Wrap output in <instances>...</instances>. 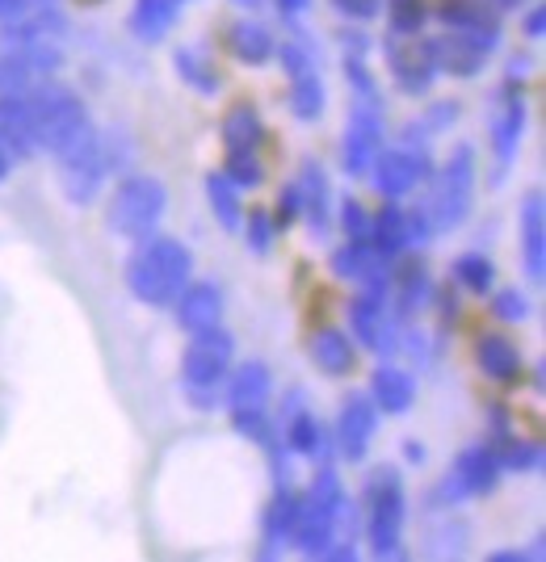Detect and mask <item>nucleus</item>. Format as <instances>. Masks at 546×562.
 <instances>
[{
    "label": "nucleus",
    "mask_w": 546,
    "mask_h": 562,
    "mask_svg": "<svg viewBox=\"0 0 546 562\" xmlns=\"http://www.w3.org/2000/svg\"><path fill=\"white\" fill-rule=\"evenodd\" d=\"M193 257L186 244L168 239V235H143L140 248L126 260V290L143 306H172L177 294L190 285Z\"/></svg>",
    "instance_id": "f257e3e1"
},
{
    "label": "nucleus",
    "mask_w": 546,
    "mask_h": 562,
    "mask_svg": "<svg viewBox=\"0 0 546 562\" xmlns=\"http://www.w3.org/2000/svg\"><path fill=\"white\" fill-rule=\"evenodd\" d=\"M25 114H30V126H34V139H38V151H68L85 139L93 126H89V114H85V101L55 85V80H38L30 93L22 97Z\"/></svg>",
    "instance_id": "f03ea898"
},
{
    "label": "nucleus",
    "mask_w": 546,
    "mask_h": 562,
    "mask_svg": "<svg viewBox=\"0 0 546 562\" xmlns=\"http://www.w3.org/2000/svg\"><path fill=\"white\" fill-rule=\"evenodd\" d=\"M471 202H476V147L458 143L446 156V165L428 172V198L421 214L428 218L433 235H446L467 223Z\"/></svg>",
    "instance_id": "7ed1b4c3"
},
{
    "label": "nucleus",
    "mask_w": 546,
    "mask_h": 562,
    "mask_svg": "<svg viewBox=\"0 0 546 562\" xmlns=\"http://www.w3.org/2000/svg\"><path fill=\"white\" fill-rule=\"evenodd\" d=\"M232 357H236L232 331L223 328L193 331V340L186 345V357H181V378H186V395L198 407H214L219 403L223 382L232 374Z\"/></svg>",
    "instance_id": "20e7f679"
},
{
    "label": "nucleus",
    "mask_w": 546,
    "mask_h": 562,
    "mask_svg": "<svg viewBox=\"0 0 546 562\" xmlns=\"http://www.w3.org/2000/svg\"><path fill=\"white\" fill-rule=\"evenodd\" d=\"M361 504H366V538H370V550L375 559H400V538H404V483H400V470L379 467L370 479H366V492H361Z\"/></svg>",
    "instance_id": "39448f33"
},
{
    "label": "nucleus",
    "mask_w": 546,
    "mask_h": 562,
    "mask_svg": "<svg viewBox=\"0 0 546 562\" xmlns=\"http://www.w3.org/2000/svg\"><path fill=\"white\" fill-rule=\"evenodd\" d=\"M168 211V189L160 177H126L119 181L114 198H110V211H105V223L110 232L126 235V239H143L160 227V218Z\"/></svg>",
    "instance_id": "423d86ee"
},
{
    "label": "nucleus",
    "mask_w": 546,
    "mask_h": 562,
    "mask_svg": "<svg viewBox=\"0 0 546 562\" xmlns=\"http://www.w3.org/2000/svg\"><path fill=\"white\" fill-rule=\"evenodd\" d=\"M55 165H59V189H64L71 206H89L105 186V177H110V160H105V147H101L97 131H89L68 151H59Z\"/></svg>",
    "instance_id": "0eeeda50"
},
{
    "label": "nucleus",
    "mask_w": 546,
    "mask_h": 562,
    "mask_svg": "<svg viewBox=\"0 0 546 562\" xmlns=\"http://www.w3.org/2000/svg\"><path fill=\"white\" fill-rule=\"evenodd\" d=\"M500 474H504V470L497 467L492 446L463 449L458 462H454V470L446 474V483L433 492V504H463V499H471V495L497 492Z\"/></svg>",
    "instance_id": "6e6552de"
},
{
    "label": "nucleus",
    "mask_w": 546,
    "mask_h": 562,
    "mask_svg": "<svg viewBox=\"0 0 546 562\" xmlns=\"http://www.w3.org/2000/svg\"><path fill=\"white\" fill-rule=\"evenodd\" d=\"M428 172H433V160H428V151H412V147H391V151H382L375 156V165H370V181L379 189L387 202H395V198H404L412 193L416 186H425Z\"/></svg>",
    "instance_id": "1a4fd4ad"
},
{
    "label": "nucleus",
    "mask_w": 546,
    "mask_h": 562,
    "mask_svg": "<svg viewBox=\"0 0 546 562\" xmlns=\"http://www.w3.org/2000/svg\"><path fill=\"white\" fill-rule=\"evenodd\" d=\"M382 143V110L375 101H357L349 105V126H345V143H341V165L349 177H366Z\"/></svg>",
    "instance_id": "9d476101"
},
{
    "label": "nucleus",
    "mask_w": 546,
    "mask_h": 562,
    "mask_svg": "<svg viewBox=\"0 0 546 562\" xmlns=\"http://www.w3.org/2000/svg\"><path fill=\"white\" fill-rule=\"evenodd\" d=\"M428 43V59H433V71H446V76H458V80H471L488 68V55L497 50V43L488 38H476V34H463V30H446L437 38H425Z\"/></svg>",
    "instance_id": "9b49d317"
},
{
    "label": "nucleus",
    "mask_w": 546,
    "mask_h": 562,
    "mask_svg": "<svg viewBox=\"0 0 546 562\" xmlns=\"http://www.w3.org/2000/svg\"><path fill=\"white\" fill-rule=\"evenodd\" d=\"M525 97L517 85H504L497 93V110L488 117V135H492V151H497V181L509 172V165L517 160V147L525 135Z\"/></svg>",
    "instance_id": "f8f14e48"
},
{
    "label": "nucleus",
    "mask_w": 546,
    "mask_h": 562,
    "mask_svg": "<svg viewBox=\"0 0 546 562\" xmlns=\"http://www.w3.org/2000/svg\"><path fill=\"white\" fill-rule=\"evenodd\" d=\"M379 407H375V398L370 395H349L341 403V416H336V428H333V446H336V458H345V462H361L366 458V449L375 441V428H379Z\"/></svg>",
    "instance_id": "ddd939ff"
},
{
    "label": "nucleus",
    "mask_w": 546,
    "mask_h": 562,
    "mask_svg": "<svg viewBox=\"0 0 546 562\" xmlns=\"http://www.w3.org/2000/svg\"><path fill=\"white\" fill-rule=\"evenodd\" d=\"M387 64L395 76V89L408 97H425L433 85V59H428V43L416 34H391L387 38Z\"/></svg>",
    "instance_id": "4468645a"
},
{
    "label": "nucleus",
    "mask_w": 546,
    "mask_h": 562,
    "mask_svg": "<svg viewBox=\"0 0 546 562\" xmlns=\"http://www.w3.org/2000/svg\"><path fill=\"white\" fill-rule=\"evenodd\" d=\"M299 218H308V227L315 239H324V235L333 232V211H328V177H324V168L315 165V160H303L299 168Z\"/></svg>",
    "instance_id": "2eb2a0df"
},
{
    "label": "nucleus",
    "mask_w": 546,
    "mask_h": 562,
    "mask_svg": "<svg viewBox=\"0 0 546 562\" xmlns=\"http://www.w3.org/2000/svg\"><path fill=\"white\" fill-rule=\"evenodd\" d=\"M546 214H543V189H530L522 202V269L534 285L546 278Z\"/></svg>",
    "instance_id": "dca6fc26"
},
{
    "label": "nucleus",
    "mask_w": 546,
    "mask_h": 562,
    "mask_svg": "<svg viewBox=\"0 0 546 562\" xmlns=\"http://www.w3.org/2000/svg\"><path fill=\"white\" fill-rule=\"evenodd\" d=\"M177 324L190 331H207L223 324V294L211 281H190L181 294H177Z\"/></svg>",
    "instance_id": "f3484780"
},
{
    "label": "nucleus",
    "mask_w": 546,
    "mask_h": 562,
    "mask_svg": "<svg viewBox=\"0 0 546 562\" xmlns=\"http://www.w3.org/2000/svg\"><path fill=\"white\" fill-rule=\"evenodd\" d=\"M282 441L290 453H299V458H311V462H333V432L320 424V416H311V412H290L286 416V428H282Z\"/></svg>",
    "instance_id": "a211bd4d"
},
{
    "label": "nucleus",
    "mask_w": 546,
    "mask_h": 562,
    "mask_svg": "<svg viewBox=\"0 0 546 562\" xmlns=\"http://www.w3.org/2000/svg\"><path fill=\"white\" fill-rule=\"evenodd\" d=\"M437 18H442L446 30H463V34L500 43V13L488 0H446V4L437 9Z\"/></svg>",
    "instance_id": "6ab92c4d"
},
{
    "label": "nucleus",
    "mask_w": 546,
    "mask_h": 562,
    "mask_svg": "<svg viewBox=\"0 0 546 562\" xmlns=\"http://www.w3.org/2000/svg\"><path fill=\"white\" fill-rule=\"evenodd\" d=\"M0 147L9 151V160H34L38 156V139L25 114L22 97H0Z\"/></svg>",
    "instance_id": "aec40b11"
},
{
    "label": "nucleus",
    "mask_w": 546,
    "mask_h": 562,
    "mask_svg": "<svg viewBox=\"0 0 546 562\" xmlns=\"http://www.w3.org/2000/svg\"><path fill=\"white\" fill-rule=\"evenodd\" d=\"M370 398L387 416H408L412 403H416V378L400 370V366H379L375 378H370Z\"/></svg>",
    "instance_id": "412c9836"
},
{
    "label": "nucleus",
    "mask_w": 546,
    "mask_h": 562,
    "mask_svg": "<svg viewBox=\"0 0 546 562\" xmlns=\"http://www.w3.org/2000/svg\"><path fill=\"white\" fill-rule=\"evenodd\" d=\"M269 391H274V374L265 361H244L236 366L227 382H223V398L227 407H265L269 403Z\"/></svg>",
    "instance_id": "4be33fe9"
},
{
    "label": "nucleus",
    "mask_w": 546,
    "mask_h": 562,
    "mask_svg": "<svg viewBox=\"0 0 546 562\" xmlns=\"http://www.w3.org/2000/svg\"><path fill=\"white\" fill-rule=\"evenodd\" d=\"M186 4L190 0H135V9H131V34L140 38V43H160L172 25L181 22V13H186Z\"/></svg>",
    "instance_id": "5701e85b"
},
{
    "label": "nucleus",
    "mask_w": 546,
    "mask_h": 562,
    "mask_svg": "<svg viewBox=\"0 0 546 562\" xmlns=\"http://www.w3.org/2000/svg\"><path fill=\"white\" fill-rule=\"evenodd\" d=\"M476 366L492 378V382H500V386L522 382V352H517V345H513L509 336H479Z\"/></svg>",
    "instance_id": "b1692460"
},
{
    "label": "nucleus",
    "mask_w": 546,
    "mask_h": 562,
    "mask_svg": "<svg viewBox=\"0 0 546 562\" xmlns=\"http://www.w3.org/2000/svg\"><path fill=\"white\" fill-rule=\"evenodd\" d=\"M227 50L236 55L239 64H248V68H261V64H269V59H274L278 43H274V34H269L261 22H253V18H239V22L227 30Z\"/></svg>",
    "instance_id": "393cba45"
},
{
    "label": "nucleus",
    "mask_w": 546,
    "mask_h": 562,
    "mask_svg": "<svg viewBox=\"0 0 546 562\" xmlns=\"http://www.w3.org/2000/svg\"><path fill=\"white\" fill-rule=\"evenodd\" d=\"M294 520H299V495L290 487H278L269 499V513H265V550L261 559H274L286 541L294 538Z\"/></svg>",
    "instance_id": "a878e982"
},
{
    "label": "nucleus",
    "mask_w": 546,
    "mask_h": 562,
    "mask_svg": "<svg viewBox=\"0 0 546 562\" xmlns=\"http://www.w3.org/2000/svg\"><path fill=\"white\" fill-rule=\"evenodd\" d=\"M311 361H315L324 374L345 378L349 370H354L357 349H354V340H349L341 328H320L315 336H311Z\"/></svg>",
    "instance_id": "bb28decb"
},
{
    "label": "nucleus",
    "mask_w": 546,
    "mask_h": 562,
    "mask_svg": "<svg viewBox=\"0 0 546 562\" xmlns=\"http://www.w3.org/2000/svg\"><path fill=\"white\" fill-rule=\"evenodd\" d=\"M370 244H375V252L387 260L404 257L408 248H412V232H408V211L400 206H387L379 211V218H370V235H366Z\"/></svg>",
    "instance_id": "cd10ccee"
},
{
    "label": "nucleus",
    "mask_w": 546,
    "mask_h": 562,
    "mask_svg": "<svg viewBox=\"0 0 546 562\" xmlns=\"http://www.w3.org/2000/svg\"><path fill=\"white\" fill-rule=\"evenodd\" d=\"M290 110L299 122H320L324 117V80L320 68L290 71Z\"/></svg>",
    "instance_id": "c85d7f7f"
},
{
    "label": "nucleus",
    "mask_w": 546,
    "mask_h": 562,
    "mask_svg": "<svg viewBox=\"0 0 546 562\" xmlns=\"http://www.w3.org/2000/svg\"><path fill=\"white\" fill-rule=\"evenodd\" d=\"M172 68H177V76H181L190 89H198L202 97H214L219 89H223V76H219V68L211 64L207 50L181 47L177 55H172Z\"/></svg>",
    "instance_id": "c756f323"
},
{
    "label": "nucleus",
    "mask_w": 546,
    "mask_h": 562,
    "mask_svg": "<svg viewBox=\"0 0 546 562\" xmlns=\"http://www.w3.org/2000/svg\"><path fill=\"white\" fill-rule=\"evenodd\" d=\"M265 139V126H261V114L253 110V105H236L232 114L223 117V143H227V156H236V151H257Z\"/></svg>",
    "instance_id": "7c9ffc66"
},
{
    "label": "nucleus",
    "mask_w": 546,
    "mask_h": 562,
    "mask_svg": "<svg viewBox=\"0 0 546 562\" xmlns=\"http://www.w3.org/2000/svg\"><path fill=\"white\" fill-rule=\"evenodd\" d=\"M379 260H387V257H379V252H375V244H370V239H349L345 248H336L328 265H333V278L354 281V285H357V281H361L370 269H375V265H379Z\"/></svg>",
    "instance_id": "2f4dec72"
},
{
    "label": "nucleus",
    "mask_w": 546,
    "mask_h": 562,
    "mask_svg": "<svg viewBox=\"0 0 546 562\" xmlns=\"http://www.w3.org/2000/svg\"><path fill=\"white\" fill-rule=\"evenodd\" d=\"M207 202H211L219 227L236 232L239 223H244V211H239V189L232 186L223 172H211V177H207Z\"/></svg>",
    "instance_id": "473e14b6"
},
{
    "label": "nucleus",
    "mask_w": 546,
    "mask_h": 562,
    "mask_svg": "<svg viewBox=\"0 0 546 562\" xmlns=\"http://www.w3.org/2000/svg\"><path fill=\"white\" fill-rule=\"evenodd\" d=\"M492 458H497L500 470H513V474H525V470H538L543 467V449L534 441H517V437H504L500 432L492 441Z\"/></svg>",
    "instance_id": "72a5a7b5"
},
{
    "label": "nucleus",
    "mask_w": 546,
    "mask_h": 562,
    "mask_svg": "<svg viewBox=\"0 0 546 562\" xmlns=\"http://www.w3.org/2000/svg\"><path fill=\"white\" fill-rule=\"evenodd\" d=\"M454 281L463 290H471V294H488L497 285V265H492L488 252H463L454 260Z\"/></svg>",
    "instance_id": "f704fd0d"
},
{
    "label": "nucleus",
    "mask_w": 546,
    "mask_h": 562,
    "mask_svg": "<svg viewBox=\"0 0 546 562\" xmlns=\"http://www.w3.org/2000/svg\"><path fill=\"white\" fill-rule=\"evenodd\" d=\"M387 22H391V34H421L428 22V4L425 0H387Z\"/></svg>",
    "instance_id": "c9c22d12"
},
{
    "label": "nucleus",
    "mask_w": 546,
    "mask_h": 562,
    "mask_svg": "<svg viewBox=\"0 0 546 562\" xmlns=\"http://www.w3.org/2000/svg\"><path fill=\"white\" fill-rule=\"evenodd\" d=\"M223 177L236 189H257L265 181V168H261V160H257V151H236V156H227Z\"/></svg>",
    "instance_id": "e433bc0d"
},
{
    "label": "nucleus",
    "mask_w": 546,
    "mask_h": 562,
    "mask_svg": "<svg viewBox=\"0 0 546 562\" xmlns=\"http://www.w3.org/2000/svg\"><path fill=\"white\" fill-rule=\"evenodd\" d=\"M244 232H248V248L257 252V257H269V248H274V218H269V211H253L248 218H244Z\"/></svg>",
    "instance_id": "4c0bfd02"
},
{
    "label": "nucleus",
    "mask_w": 546,
    "mask_h": 562,
    "mask_svg": "<svg viewBox=\"0 0 546 562\" xmlns=\"http://www.w3.org/2000/svg\"><path fill=\"white\" fill-rule=\"evenodd\" d=\"M345 80H349V89H354L357 101H375L379 105V85H375V76L366 71V64L357 59V55H345Z\"/></svg>",
    "instance_id": "58836bf2"
},
{
    "label": "nucleus",
    "mask_w": 546,
    "mask_h": 562,
    "mask_svg": "<svg viewBox=\"0 0 546 562\" xmlns=\"http://www.w3.org/2000/svg\"><path fill=\"white\" fill-rule=\"evenodd\" d=\"M492 311H497V319H504V324H522V319H530V299H525L517 285H509V290H497Z\"/></svg>",
    "instance_id": "ea45409f"
},
{
    "label": "nucleus",
    "mask_w": 546,
    "mask_h": 562,
    "mask_svg": "<svg viewBox=\"0 0 546 562\" xmlns=\"http://www.w3.org/2000/svg\"><path fill=\"white\" fill-rule=\"evenodd\" d=\"M341 227H345L349 239H366L370 235V214H366V206L354 202V198H345L341 202Z\"/></svg>",
    "instance_id": "a19ab883"
},
{
    "label": "nucleus",
    "mask_w": 546,
    "mask_h": 562,
    "mask_svg": "<svg viewBox=\"0 0 546 562\" xmlns=\"http://www.w3.org/2000/svg\"><path fill=\"white\" fill-rule=\"evenodd\" d=\"M333 9L349 22H370V18H379L382 0H333Z\"/></svg>",
    "instance_id": "79ce46f5"
},
{
    "label": "nucleus",
    "mask_w": 546,
    "mask_h": 562,
    "mask_svg": "<svg viewBox=\"0 0 546 562\" xmlns=\"http://www.w3.org/2000/svg\"><path fill=\"white\" fill-rule=\"evenodd\" d=\"M458 110H463L458 101H437L433 110H425V122H421V126H425L428 135H433V131H446V126L458 122Z\"/></svg>",
    "instance_id": "37998d69"
},
{
    "label": "nucleus",
    "mask_w": 546,
    "mask_h": 562,
    "mask_svg": "<svg viewBox=\"0 0 546 562\" xmlns=\"http://www.w3.org/2000/svg\"><path fill=\"white\" fill-rule=\"evenodd\" d=\"M299 223V189L286 186L282 193H278V214H274V227H294Z\"/></svg>",
    "instance_id": "c03bdc74"
},
{
    "label": "nucleus",
    "mask_w": 546,
    "mask_h": 562,
    "mask_svg": "<svg viewBox=\"0 0 546 562\" xmlns=\"http://www.w3.org/2000/svg\"><path fill=\"white\" fill-rule=\"evenodd\" d=\"M341 47H345V55H357V59H366V50H370V38H366V34H354V30H341Z\"/></svg>",
    "instance_id": "a18cd8bd"
},
{
    "label": "nucleus",
    "mask_w": 546,
    "mask_h": 562,
    "mask_svg": "<svg viewBox=\"0 0 546 562\" xmlns=\"http://www.w3.org/2000/svg\"><path fill=\"white\" fill-rule=\"evenodd\" d=\"M25 9H30V0H0V25L18 22Z\"/></svg>",
    "instance_id": "49530a36"
},
{
    "label": "nucleus",
    "mask_w": 546,
    "mask_h": 562,
    "mask_svg": "<svg viewBox=\"0 0 546 562\" xmlns=\"http://www.w3.org/2000/svg\"><path fill=\"white\" fill-rule=\"evenodd\" d=\"M543 25H546L543 9H530V18H525V38H530V43H538V38H543Z\"/></svg>",
    "instance_id": "de8ad7c7"
},
{
    "label": "nucleus",
    "mask_w": 546,
    "mask_h": 562,
    "mask_svg": "<svg viewBox=\"0 0 546 562\" xmlns=\"http://www.w3.org/2000/svg\"><path fill=\"white\" fill-rule=\"evenodd\" d=\"M274 4H278V13L290 18V22H294V18H303V13L311 9V0H274Z\"/></svg>",
    "instance_id": "09e8293b"
},
{
    "label": "nucleus",
    "mask_w": 546,
    "mask_h": 562,
    "mask_svg": "<svg viewBox=\"0 0 546 562\" xmlns=\"http://www.w3.org/2000/svg\"><path fill=\"white\" fill-rule=\"evenodd\" d=\"M530 554H522V550H497V554H488V562H525Z\"/></svg>",
    "instance_id": "8fccbe9b"
},
{
    "label": "nucleus",
    "mask_w": 546,
    "mask_h": 562,
    "mask_svg": "<svg viewBox=\"0 0 546 562\" xmlns=\"http://www.w3.org/2000/svg\"><path fill=\"white\" fill-rule=\"evenodd\" d=\"M404 458L408 462H425V446L421 441H404Z\"/></svg>",
    "instance_id": "3c124183"
},
{
    "label": "nucleus",
    "mask_w": 546,
    "mask_h": 562,
    "mask_svg": "<svg viewBox=\"0 0 546 562\" xmlns=\"http://www.w3.org/2000/svg\"><path fill=\"white\" fill-rule=\"evenodd\" d=\"M9 172H13V160H9V151L0 147V181H9Z\"/></svg>",
    "instance_id": "603ef678"
},
{
    "label": "nucleus",
    "mask_w": 546,
    "mask_h": 562,
    "mask_svg": "<svg viewBox=\"0 0 546 562\" xmlns=\"http://www.w3.org/2000/svg\"><path fill=\"white\" fill-rule=\"evenodd\" d=\"M488 4H492V9H497V13H504V9H522L525 0H488Z\"/></svg>",
    "instance_id": "864d4df0"
},
{
    "label": "nucleus",
    "mask_w": 546,
    "mask_h": 562,
    "mask_svg": "<svg viewBox=\"0 0 546 562\" xmlns=\"http://www.w3.org/2000/svg\"><path fill=\"white\" fill-rule=\"evenodd\" d=\"M239 9H261V0H236Z\"/></svg>",
    "instance_id": "5fc2aeb1"
}]
</instances>
